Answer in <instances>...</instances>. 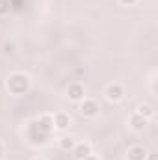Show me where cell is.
Wrapping results in <instances>:
<instances>
[{"label": "cell", "instance_id": "7c38bea8", "mask_svg": "<svg viewBox=\"0 0 158 160\" xmlns=\"http://www.w3.org/2000/svg\"><path fill=\"white\" fill-rule=\"evenodd\" d=\"M11 8V2L9 0H0V15H6Z\"/></svg>", "mask_w": 158, "mask_h": 160}, {"label": "cell", "instance_id": "6da1fadb", "mask_svg": "<svg viewBox=\"0 0 158 160\" xmlns=\"http://www.w3.org/2000/svg\"><path fill=\"white\" fill-rule=\"evenodd\" d=\"M52 125H54L52 123V118H48V116H45L39 121L32 123V128L37 130V134H32V140L34 142H45V138H48V134H50Z\"/></svg>", "mask_w": 158, "mask_h": 160}, {"label": "cell", "instance_id": "3957f363", "mask_svg": "<svg viewBox=\"0 0 158 160\" xmlns=\"http://www.w3.org/2000/svg\"><path fill=\"white\" fill-rule=\"evenodd\" d=\"M73 155H75V158H77V160H84L86 157H89V155H91V147H89L87 143L75 145V147H73Z\"/></svg>", "mask_w": 158, "mask_h": 160}, {"label": "cell", "instance_id": "277c9868", "mask_svg": "<svg viewBox=\"0 0 158 160\" xmlns=\"http://www.w3.org/2000/svg\"><path fill=\"white\" fill-rule=\"evenodd\" d=\"M80 110H82V114L84 116H95L97 112H99V106H97V102L95 101H84L82 102V106H80Z\"/></svg>", "mask_w": 158, "mask_h": 160}, {"label": "cell", "instance_id": "7a4b0ae2", "mask_svg": "<svg viewBox=\"0 0 158 160\" xmlns=\"http://www.w3.org/2000/svg\"><path fill=\"white\" fill-rule=\"evenodd\" d=\"M28 86H30L28 77L26 75H21V73L11 75L9 80H7V89L11 93H15V95H22L24 91H28Z\"/></svg>", "mask_w": 158, "mask_h": 160}, {"label": "cell", "instance_id": "5b68a950", "mask_svg": "<svg viewBox=\"0 0 158 160\" xmlns=\"http://www.w3.org/2000/svg\"><path fill=\"white\" fill-rule=\"evenodd\" d=\"M67 93H69V97H71L73 101H80V99H84V88H82L80 84H71Z\"/></svg>", "mask_w": 158, "mask_h": 160}, {"label": "cell", "instance_id": "2e32d148", "mask_svg": "<svg viewBox=\"0 0 158 160\" xmlns=\"http://www.w3.org/2000/svg\"><path fill=\"white\" fill-rule=\"evenodd\" d=\"M149 160H156V157H155V155H151V157H149Z\"/></svg>", "mask_w": 158, "mask_h": 160}, {"label": "cell", "instance_id": "e0dca14e", "mask_svg": "<svg viewBox=\"0 0 158 160\" xmlns=\"http://www.w3.org/2000/svg\"><path fill=\"white\" fill-rule=\"evenodd\" d=\"M36 160H41V158H36Z\"/></svg>", "mask_w": 158, "mask_h": 160}, {"label": "cell", "instance_id": "8992f818", "mask_svg": "<svg viewBox=\"0 0 158 160\" xmlns=\"http://www.w3.org/2000/svg\"><path fill=\"white\" fill-rule=\"evenodd\" d=\"M106 95H108L110 101H119V99L123 97V88H121L119 84H114V86H110V88L106 89Z\"/></svg>", "mask_w": 158, "mask_h": 160}, {"label": "cell", "instance_id": "9c48e42d", "mask_svg": "<svg viewBox=\"0 0 158 160\" xmlns=\"http://www.w3.org/2000/svg\"><path fill=\"white\" fill-rule=\"evenodd\" d=\"M52 123H54L58 128H65V127L69 125V116H67V114H56L54 119H52Z\"/></svg>", "mask_w": 158, "mask_h": 160}, {"label": "cell", "instance_id": "8fae6325", "mask_svg": "<svg viewBox=\"0 0 158 160\" xmlns=\"http://www.w3.org/2000/svg\"><path fill=\"white\" fill-rule=\"evenodd\" d=\"M138 114L143 116V118H149V116H153V110H151L149 104H141V106L138 108Z\"/></svg>", "mask_w": 158, "mask_h": 160}, {"label": "cell", "instance_id": "5bb4252c", "mask_svg": "<svg viewBox=\"0 0 158 160\" xmlns=\"http://www.w3.org/2000/svg\"><path fill=\"white\" fill-rule=\"evenodd\" d=\"M84 160H99V158H95V157H91V155H89V157H86Z\"/></svg>", "mask_w": 158, "mask_h": 160}, {"label": "cell", "instance_id": "9a60e30c", "mask_svg": "<svg viewBox=\"0 0 158 160\" xmlns=\"http://www.w3.org/2000/svg\"><path fill=\"white\" fill-rule=\"evenodd\" d=\"M4 155V147H2V143H0V157Z\"/></svg>", "mask_w": 158, "mask_h": 160}, {"label": "cell", "instance_id": "ba28073f", "mask_svg": "<svg viewBox=\"0 0 158 160\" xmlns=\"http://www.w3.org/2000/svg\"><path fill=\"white\" fill-rule=\"evenodd\" d=\"M147 153L143 151V147H132L128 149V160H145Z\"/></svg>", "mask_w": 158, "mask_h": 160}, {"label": "cell", "instance_id": "52a82bcc", "mask_svg": "<svg viewBox=\"0 0 158 160\" xmlns=\"http://www.w3.org/2000/svg\"><path fill=\"white\" fill-rule=\"evenodd\" d=\"M130 125H132V128H136V130H143V128L147 127V118H143V116L136 114V116H132Z\"/></svg>", "mask_w": 158, "mask_h": 160}, {"label": "cell", "instance_id": "30bf717a", "mask_svg": "<svg viewBox=\"0 0 158 160\" xmlns=\"http://www.w3.org/2000/svg\"><path fill=\"white\" fill-rule=\"evenodd\" d=\"M60 145H62V149L69 151V149H73V147L77 145V142H75V138H71V136H65V138H62Z\"/></svg>", "mask_w": 158, "mask_h": 160}, {"label": "cell", "instance_id": "4fadbf2b", "mask_svg": "<svg viewBox=\"0 0 158 160\" xmlns=\"http://www.w3.org/2000/svg\"><path fill=\"white\" fill-rule=\"evenodd\" d=\"M121 2H123V4H134L136 0H121Z\"/></svg>", "mask_w": 158, "mask_h": 160}]
</instances>
